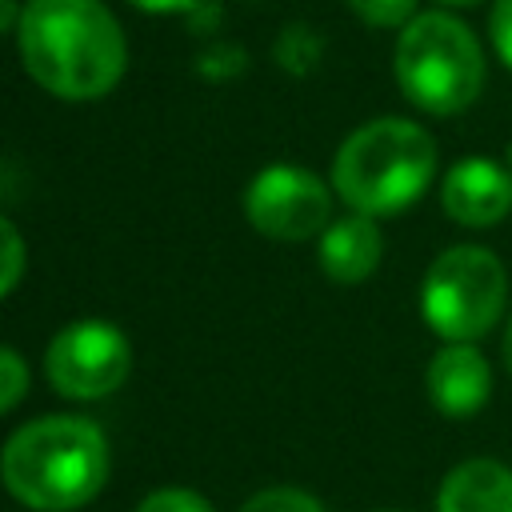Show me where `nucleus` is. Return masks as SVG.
Listing matches in <instances>:
<instances>
[{
	"instance_id": "obj_5",
	"label": "nucleus",
	"mask_w": 512,
	"mask_h": 512,
	"mask_svg": "<svg viewBox=\"0 0 512 512\" xmlns=\"http://www.w3.org/2000/svg\"><path fill=\"white\" fill-rule=\"evenodd\" d=\"M504 292V264L488 248L456 244L428 264L420 284V312L436 336L452 344H472L500 320Z\"/></svg>"
},
{
	"instance_id": "obj_22",
	"label": "nucleus",
	"mask_w": 512,
	"mask_h": 512,
	"mask_svg": "<svg viewBox=\"0 0 512 512\" xmlns=\"http://www.w3.org/2000/svg\"><path fill=\"white\" fill-rule=\"evenodd\" d=\"M508 168H512V144H508Z\"/></svg>"
},
{
	"instance_id": "obj_4",
	"label": "nucleus",
	"mask_w": 512,
	"mask_h": 512,
	"mask_svg": "<svg viewBox=\"0 0 512 512\" xmlns=\"http://www.w3.org/2000/svg\"><path fill=\"white\" fill-rule=\"evenodd\" d=\"M392 68L400 92L432 116L464 112L484 88V52L472 28L448 12H416L400 28Z\"/></svg>"
},
{
	"instance_id": "obj_12",
	"label": "nucleus",
	"mask_w": 512,
	"mask_h": 512,
	"mask_svg": "<svg viewBox=\"0 0 512 512\" xmlns=\"http://www.w3.org/2000/svg\"><path fill=\"white\" fill-rule=\"evenodd\" d=\"M24 264H28L24 236L16 232V224H12V220H4V216H0V300L20 284Z\"/></svg>"
},
{
	"instance_id": "obj_8",
	"label": "nucleus",
	"mask_w": 512,
	"mask_h": 512,
	"mask_svg": "<svg viewBox=\"0 0 512 512\" xmlns=\"http://www.w3.org/2000/svg\"><path fill=\"white\" fill-rule=\"evenodd\" d=\"M440 200L456 224L488 228L512 212V168L488 156H468L444 176Z\"/></svg>"
},
{
	"instance_id": "obj_2",
	"label": "nucleus",
	"mask_w": 512,
	"mask_h": 512,
	"mask_svg": "<svg viewBox=\"0 0 512 512\" xmlns=\"http://www.w3.org/2000/svg\"><path fill=\"white\" fill-rule=\"evenodd\" d=\"M0 480L32 512L84 508L108 480V440L84 416H40L0 448Z\"/></svg>"
},
{
	"instance_id": "obj_20",
	"label": "nucleus",
	"mask_w": 512,
	"mask_h": 512,
	"mask_svg": "<svg viewBox=\"0 0 512 512\" xmlns=\"http://www.w3.org/2000/svg\"><path fill=\"white\" fill-rule=\"evenodd\" d=\"M504 360H508V372H512V320H508V332H504Z\"/></svg>"
},
{
	"instance_id": "obj_11",
	"label": "nucleus",
	"mask_w": 512,
	"mask_h": 512,
	"mask_svg": "<svg viewBox=\"0 0 512 512\" xmlns=\"http://www.w3.org/2000/svg\"><path fill=\"white\" fill-rule=\"evenodd\" d=\"M436 512H512V468L496 460L456 464L440 484Z\"/></svg>"
},
{
	"instance_id": "obj_14",
	"label": "nucleus",
	"mask_w": 512,
	"mask_h": 512,
	"mask_svg": "<svg viewBox=\"0 0 512 512\" xmlns=\"http://www.w3.org/2000/svg\"><path fill=\"white\" fill-rule=\"evenodd\" d=\"M348 8L372 28H404L416 16V0H348Z\"/></svg>"
},
{
	"instance_id": "obj_19",
	"label": "nucleus",
	"mask_w": 512,
	"mask_h": 512,
	"mask_svg": "<svg viewBox=\"0 0 512 512\" xmlns=\"http://www.w3.org/2000/svg\"><path fill=\"white\" fill-rule=\"evenodd\" d=\"M20 16H24V4H16V0H0V32L20 28Z\"/></svg>"
},
{
	"instance_id": "obj_21",
	"label": "nucleus",
	"mask_w": 512,
	"mask_h": 512,
	"mask_svg": "<svg viewBox=\"0 0 512 512\" xmlns=\"http://www.w3.org/2000/svg\"><path fill=\"white\" fill-rule=\"evenodd\" d=\"M444 4H480V0H444Z\"/></svg>"
},
{
	"instance_id": "obj_3",
	"label": "nucleus",
	"mask_w": 512,
	"mask_h": 512,
	"mask_svg": "<svg viewBox=\"0 0 512 512\" xmlns=\"http://www.w3.org/2000/svg\"><path fill=\"white\" fill-rule=\"evenodd\" d=\"M436 172L432 136L400 116L360 124L332 160L336 196L360 216H392L416 204Z\"/></svg>"
},
{
	"instance_id": "obj_15",
	"label": "nucleus",
	"mask_w": 512,
	"mask_h": 512,
	"mask_svg": "<svg viewBox=\"0 0 512 512\" xmlns=\"http://www.w3.org/2000/svg\"><path fill=\"white\" fill-rule=\"evenodd\" d=\"M24 392H28V364L16 348L0 344V412L16 408L24 400Z\"/></svg>"
},
{
	"instance_id": "obj_6",
	"label": "nucleus",
	"mask_w": 512,
	"mask_h": 512,
	"mask_svg": "<svg viewBox=\"0 0 512 512\" xmlns=\"http://www.w3.org/2000/svg\"><path fill=\"white\" fill-rule=\"evenodd\" d=\"M132 372V344L128 336L96 316L72 320L60 328L44 352L48 384L68 400H100L112 396Z\"/></svg>"
},
{
	"instance_id": "obj_10",
	"label": "nucleus",
	"mask_w": 512,
	"mask_h": 512,
	"mask_svg": "<svg viewBox=\"0 0 512 512\" xmlns=\"http://www.w3.org/2000/svg\"><path fill=\"white\" fill-rule=\"evenodd\" d=\"M384 256V236L372 216H340L320 232V268L336 284H360L376 272Z\"/></svg>"
},
{
	"instance_id": "obj_16",
	"label": "nucleus",
	"mask_w": 512,
	"mask_h": 512,
	"mask_svg": "<svg viewBox=\"0 0 512 512\" xmlns=\"http://www.w3.org/2000/svg\"><path fill=\"white\" fill-rule=\"evenodd\" d=\"M136 512H212V504L192 488H156L136 504Z\"/></svg>"
},
{
	"instance_id": "obj_9",
	"label": "nucleus",
	"mask_w": 512,
	"mask_h": 512,
	"mask_svg": "<svg viewBox=\"0 0 512 512\" xmlns=\"http://www.w3.org/2000/svg\"><path fill=\"white\" fill-rule=\"evenodd\" d=\"M488 392H492V372H488V360L472 344H448L432 356L428 396L444 416L464 420V416L480 412Z\"/></svg>"
},
{
	"instance_id": "obj_18",
	"label": "nucleus",
	"mask_w": 512,
	"mask_h": 512,
	"mask_svg": "<svg viewBox=\"0 0 512 512\" xmlns=\"http://www.w3.org/2000/svg\"><path fill=\"white\" fill-rule=\"evenodd\" d=\"M140 12H192L200 0H128Z\"/></svg>"
},
{
	"instance_id": "obj_1",
	"label": "nucleus",
	"mask_w": 512,
	"mask_h": 512,
	"mask_svg": "<svg viewBox=\"0 0 512 512\" xmlns=\"http://www.w3.org/2000/svg\"><path fill=\"white\" fill-rule=\"evenodd\" d=\"M16 48L24 72L60 100L108 96L128 68L124 28L100 0H28Z\"/></svg>"
},
{
	"instance_id": "obj_13",
	"label": "nucleus",
	"mask_w": 512,
	"mask_h": 512,
	"mask_svg": "<svg viewBox=\"0 0 512 512\" xmlns=\"http://www.w3.org/2000/svg\"><path fill=\"white\" fill-rule=\"evenodd\" d=\"M240 512H324L316 496L300 488H264L240 504Z\"/></svg>"
},
{
	"instance_id": "obj_7",
	"label": "nucleus",
	"mask_w": 512,
	"mask_h": 512,
	"mask_svg": "<svg viewBox=\"0 0 512 512\" xmlns=\"http://www.w3.org/2000/svg\"><path fill=\"white\" fill-rule=\"evenodd\" d=\"M244 216L272 240H308L332 224V192L300 164H268L244 188Z\"/></svg>"
},
{
	"instance_id": "obj_17",
	"label": "nucleus",
	"mask_w": 512,
	"mask_h": 512,
	"mask_svg": "<svg viewBox=\"0 0 512 512\" xmlns=\"http://www.w3.org/2000/svg\"><path fill=\"white\" fill-rule=\"evenodd\" d=\"M488 32H492V44H496L500 60L512 68V0H496V8L488 16Z\"/></svg>"
}]
</instances>
